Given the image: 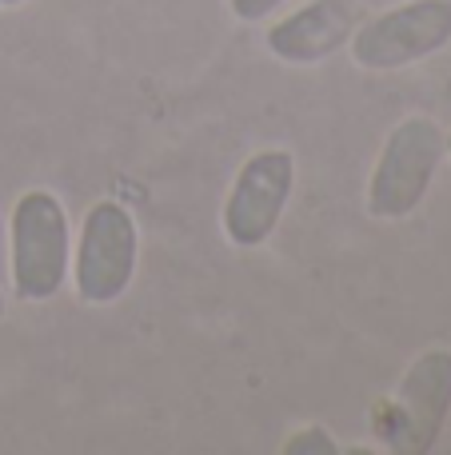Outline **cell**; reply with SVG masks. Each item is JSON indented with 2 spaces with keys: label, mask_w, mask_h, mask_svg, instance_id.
Segmentation results:
<instances>
[{
  "label": "cell",
  "mask_w": 451,
  "mask_h": 455,
  "mask_svg": "<svg viewBox=\"0 0 451 455\" xmlns=\"http://www.w3.org/2000/svg\"><path fill=\"white\" fill-rule=\"evenodd\" d=\"M72 232L60 196L48 188H28L16 196L8 216V275L12 296L24 304H48L68 283Z\"/></svg>",
  "instance_id": "cell-1"
},
{
  "label": "cell",
  "mask_w": 451,
  "mask_h": 455,
  "mask_svg": "<svg viewBox=\"0 0 451 455\" xmlns=\"http://www.w3.org/2000/svg\"><path fill=\"white\" fill-rule=\"evenodd\" d=\"M447 156V132L431 116H407L388 132L368 176V212L376 220H404L428 200L431 180Z\"/></svg>",
  "instance_id": "cell-2"
},
{
  "label": "cell",
  "mask_w": 451,
  "mask_h": 455,
  "mask_svg": "<svg viewBox=\"0 0 451 455\" xmlns=\"http://www.w3.org/2000/svg\"><path fill=\"white\" fill-rule=\"evenodd\" d=\"M140 264V228L116 200H100L84 212L76 248H72V288L80 304L108 307L132 288Z\"/></svg>",
  "instance_id": "cell-3"
},
{
  "label": "cell",
  "mask_w": 451,
  "mask_h": 455,
  "mask_svg": "<svg viewBox=\"0 0 451 455\" xmlns=\"http://www.w3.org/2000/svg\"><path fill=\"white\" fill-rule=\"evenodd\" d=\"M451 44V0H404L356 24L348 52L368 72H396Z\"/></svg>",
  "instance_id": "cell-4"
},
{
  "label": "cell",
  "mask_w": 451,
  "mask_h": 455,
  "mask_svg": "<svg viewBox=\"0 0 451 455\" xmlns=\"http://www.w3.org/2000/svg\"><path fill=\"white\" fill-rule=\"evenodd\" d=\"M296 188V160L288 148H260L240 164L220 212V228L236 248H260L284 220Z\"/></svg>",
  "instance_id": "cell-5"
},
{
  "label": "cell",
  "mask_w": 451,
  "mask_h": 455,
  "mask_svg": "<svg viewBox=\"0 0 451 455\" xmlns=\"http://www.w3.org/2000/svg\"><path fill=\"white\" fill-rule=\"evenodd\" d=\"M451 416V352L428 347L407 363L404 379L396 387V400L388 411L384 443L392 451L423 455L436 448Z\"/></svg>",
  "instance_id": "cell-6"
},
{
  "label": "cell",
  "mask_w": 451,
  "mask_h": 455,
  "mask_svg": "<svg viewBox=\"0 0 451 455\" xmlns=\"http://www.w3.org/2000/svg\"><path fill=\"white\" fill-rule=\"evenodd\" d=\"M360 16V0H308L268 28V52L284 64H320L352 40Z\"/></svg>",
  "instance_id": "cell-7"
},
{
  "label": "cell",
  "mask_w": 451,
  "mask_h": 455,
  "mask_svg": "<svg viewBox=\"0 0 451 455\" xmlns=\"http://www.w3.org/2000/svg\"><path fill=\"white\" fill-rule=\"evenodd\" d=\"M284 451L288 455H336L340 448H336L328 427H300V432H292L284 440Z\"/></svg>",
  "instance_id": "cell-8"
},
{
  "label": "cell",
  "mask_w": 451,
  "mask_h": 455,
  "mask_svg": "<svg viewBox=\"0 0 451 455\" xmlns=\"http://www.w3.org/2000/svg\"><path fill=\"white\" fill-rule=\"evenodd\" d=\"M284 4V0H228V8H232V16L236 20H244V24H260V20H268L276 8Z\"/></svg>",
  "instance_id": "cell-9"
},
{
  "label": "cell",
  "mask_w": 451,
  "mask_h": 455,
  "mask_svg": "<svg viewBox=\"0 0 451 455\" xmlns=\"http://www.w3.org/2000/svg\"><path fill=\"white\" fill-rule=\"evenodd\" d=\"M16 4H24V0H0V8H16Z\"/></svg>",
  "instance_id": "cell-10"
},
{
  "label": "cell",
  "mask_w": 451,
  "mask_h": 455,
  "mask_svg": "<svg viewBox=\"0 0 451 455\" xmlns=\"http://www.w3.org/2000/svg\"><path fill=\"white\" fill-rule=\"evenodd\" d=\"M4 312L8 307H4V291H0V323H4Z\"/></svg>",
  "instance_id": "cell-11"
},
{
  "label": "cell",
  "mask_w": 451,
  "mask_h": 455,
  "mask_svg": "<svg viewBox=\"0 0 451 455\" xmlns=\"http://www.w3.org/2000/svg\"><path fill=\"white\" fill-rule=\"evenodd\" d=\"M0 243H4V220H0Z\"/></svg>",
  "instance_id": "cell-12"
},
{
  "label": "cell",
  "mask_w": 451,
  "mask_h": 455,
  "mask_svg": "<svg viewBox=\"0 0 451 455\" xmlns=\"http://www.w3.org/2000/svg\"><path fill=\"white\" fill-rule=\"evenodd\" d=\"M447 156H451V132H447Z\"/></svg>",
  "instance_id": "cell-13"
}]
</instances>
